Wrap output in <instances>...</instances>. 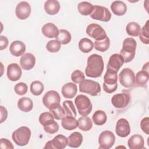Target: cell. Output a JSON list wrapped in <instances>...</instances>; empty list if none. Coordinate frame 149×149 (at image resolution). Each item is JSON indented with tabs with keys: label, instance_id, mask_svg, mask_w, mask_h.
<instances>
[{
	"label": "cell",
	"instance_id": "cell-1",
	"mask_svg": "<svg viewBox=\"0 0 149 149\" xmlns=\"http://www.w3.org/2000/svg\"><path fill=\"white\" fill-rule=\"evenodd\" d=\"M104 68V63L102 57L100 55L94 54L87 58L85 73L87 76L90 77H99L103 72Z\"/></svg>",
	"mask_w": 149,
	"mask_h": 149
},
{
	"label": "cell",
	"instance_id": "cell-2",
	"mask_svg": "<svg viewBox=\"0 0 149 149\" xmlns=\"http://www.w3.org/2000/svg\"><path fill=\"white\" fill-rule=\"evenodd\" d=\"M137 42L136 40L129 37L125 38L122 44V48L120 51V55L122 56L124 63H128L132 61L135 55Z\"/></svg>",
	"mask_w": 149,
	"mask_h": 149
},
{
	"label": "cell",
	"instance_id": "cell-3",
	"mask_svg": "<svg viewBox=\"0 0 149 149\" xmlns=\"http://www.w3.org/2000/svg\"><path fill=\"white\" fill-rule=\"evenodd\" d=\"M31 134V130L28 127L22 126L12 133V138L17 146H24L29 143Z\"/></svg>",
	"mask_w": 149,
	"mask_h": 149
},
{
	"label": "cell",
	"instance_id": "cell-4",
	"mask_svg": "<svg viewBox=\"0 0 149 149\" xmlns=\"http://www.w3.org/2000/svg\"><path fill=\"white\" fill-rule=\"evenodd\" d=\"M103 89L107 93H112L115 91L118 87L117 72L107 69L104 77Z\"/></svg>",
	"mask_w": 149,
	"mask_h": 149
},
{
	"label": "cell",
	"instance_id": "cell-5",
	"mask_svg": "<svg viewBox=\"0 0 149 149\" xmlns=\"http://www.w3.org/2000/svg\"><path fill=\"white\" fill-rule=\"evenodd\" d=\"M74 104L79 113L82 116H86L91 112L93 108L91 102L90 100L84 95H78L75 98Z\"/></svg>",
	"mask_w": 149,
	"mask_h": 149
},
{
	"label": "cell",
	"instance_id": "cell-6",
	"mask_svg": "<svg viewBox=\"0 0 149 149\" xmlns=\"http://www.w3.org/2000/svg\"><path fill=\"white\" fill-rule=\"evenodd\" d=\"M79 91L91 96H96L101 92L100 84L91 80H84L79 84Z\"/></svg>",
	"mask_w": 149,
	"mask_h": 149
},
{
	"label": "cell",
	"instance_id": "cell-7",
	"mask_svg": "<svg viewBox=\"0 0 149 149\" xmlns=\"http://www.w3.org/2000/svg\"><path fill=\"white\" fill-rule=\"evenodd\" d=\"M42 102L49 109H53L60 105L61 97L59 93L55 90L47 91L42 97Z\"/></svg>",
	"mask_w": 149,
	"mask_h": 149
},
{
	"label": "cell",
	"instance_id": "cell-8",
	"mask_svg": "<svg viewBox=\"0 0 149 149\" xmlns=\"http://www.w3.org/2000/svg\"><path fill=\"white\" fill-rule=\"evenodd\" d=\"M119 80L120 84L126 88H129L135 84V75L133 71L129 68L123 69L119 74Z\"/></svg>",
	"mask_w": 149,
	"mask_h": 149
},
{
	"label": "cell",
	"instance_id": "cell-9",
	"mask_svg": "<svg viewBox=\"0 0 149 149\" xmlns=\"http://www.w3.org/2000/svg\"><path fill=\"white\" fill-rule=\"evenodd\" d=\"M90 17L94 20L107 22L111 20V13L108 8L104 6L94 5L93 10L90 15Z\"/></svg>",
	"mask_w": 149,
	"mask_h": 149
},
{
	"label": "cell",
	"instance_id": "cell-10",
	"mask_svg": "<svg viewBox=\"0 0 149 149\" xmlns=\"http://www.w3.org/2000/svg\"><path fill=\"white\" fill-rule=\"evenodd\" d=\"M115 136L114 134L109 130H105L101 132L98 137L99 148L109 149L114 144Z\"/></svg>",
	"mask_w": 149,
	"mask_h": 149
},
{
	"label": "cell",
	"instance_id": "cell-11",
	"mask_svg": "<svg viewBox=\"0 0 149 149\" xmlns=\"http://www.w3.org/2000/svg\"><path fill=\"white\" fill-rule=\"evenodd\" d=\"M86 33L89 37L97 41L102 40L107 37L104 29L100 24L95 23H91L87 26Z\"/></svg>",
	"mask_w": 149,
	"mask_h": 149
},
{
	"label": "cell",
	"instance_id": "cell-12",
	"mask_svg": "<svg viewBox=\"0 0 149 149\" xmlns=\"http://www.w3.org/2000/svg\"><path fill=\"white\" fill-rule=\"evenodd\" d=\"M130 97L128 93H122L113 95L111 99L112 104L116 108H124L130 102Z\"/></svg>",
	"mask_w": 149,
	"mask_h": 149
},
{
	"label": "cell",
	"instance_id": "cell-13",
	"mask_svg": "<svg viewBox=\"0 0 149 149\" xmlns=\"http://www.w3.org/2000/svg\"><path fill=\"white\" fill-rule=\"evenodd\" d=\"M68 145V138L63 134H58L54 138L48 141L44 146V148L63 149Z\"/></svg>",
	"mask_w": 149,
	"mask_h": 149
},
{
	"label": "cell",
	"instance_id": "cell-14",
	"mask_svg": "<svg viewBox=\"0 0 149 149\" xmlns=\"http://www.w3.org/2000/svg\"><path fill=\"white\" fill-rule=\"evenodd\" d=\"M130 126L129 122L125 118L119 119L116 124L115 132L120 137H126L130 133Z\"/></svg>",
	"mask_w": 149,
	"mask_h": 149
},
{
	"label": "cell",
	"instance_id": "cell-15",
	"mask_svg": "<svg viewBox=\"0 0 149 149\" xmlns=\"http://www.w3.org/2000/svg\"><path fill=\"white\" fill-rule=\"evenodd\" d=\"M15 13L17 17L20 20H24L28 18L31 13V6L30 4L26 1L19 2L16 5Z\"/></svg>",
	"mask_w": 149,
	"mask_h": 149
},
{
	"label": "cell",
	"instance_id": "cell-16",
	"mask_svg": "<svg viewBox=\"0 0 149 149\" xmlns=\"http://www.w3.org/2000/svg\"><path fill=\"white\" fill-rule=\"evenodd\" d=\"M123 63L124 60L122 56L119 54H113L109 59L107 65V69L118 72Z\"/></svg>",
	"mask_w": 149,
	"mask_h": 149
},
{
	"label": "cell",
	"instance_id": "cell-17",
	"mask_svg": "<svg viewBox=\"0 0 149 149\" xmlns=\"http://www.w3.org/2000/svg\"><path fill=\"white\" fill-rule=\"evenodd\" d=\"M22 74V71L20 66L16 63L9 64L7 67L8 78L13 81H16L20 79Z\"/></svg>",
	"mask_w": 149,
	"mask_h": 149
},
{
	"label": "cell",
	"instance_id": "cell-18",
	"mask_svg": "<svg viewBox=\"0 0 149 149\" xmlns=\"http://www.w3.org/2000/svg\"><path fill=\"white\" fill-rule=\"evenodd\" d=\"M36 63V58L31 53L24 54L20 58V64L21 67L26 70H29L34 68Z\"/></svg>",
	"mask_w": 149,
	"mask_h": 149
},
{
	"label": "cell",
	"instance_id": "cell-19",
	"mask_svg": "<svg viewBox=\"0 0 149 149\" xmlns=\"http://www.w3.org/2000/svg\"><path fill=\"white\" fill-rule=\"evenodd\" d=\"M9 51L12 55L18 57L23 55L26 51V45L21 41L16 40L13 41L9 47Z\"/></svg>",
	"mask_w": 149,
	"mask_h": 149
},
{
	"label": "cell",
	"instance_id": "cell-20",
	"mask_svg": "<svg viewBox=\"0 0 149 149\" xmlns=\"http://www.w3.org/2000/svg\"><path fill=\"white\" fill-rule=\"evenodd\" d=\"M127 144L130 149H142L144 148V140L141 135L136 134L129 139Z\"/></svg>",
	"mask_w": 149,
	"mask_h": 149
},
{
	"label": "cell",
	"instance_id": "cell-21",
	"mask_svg": "<svg viewBox=\"0 0 149 149\" xmlns=\"http://www.w3.org/2000/svg\"><path fill=\"white\" fill-rule=\"evenodd\" d=\"M41 31L44 36L49 38H52L57 37L59 30L54 23H48L42 27Z\"/></svg>",
	"mask_w": 149,
	"mask_h": 149
},
{
	"label": "cell",
	"instance_id": "cell-22",
	"mask_svg": "<svg viewBox=\"0 0 149 149\" xmlns=\"http://www.w3.org/2000/svg\"><path fill=\"white\" fill-rule=\"evenodd\" d=\"M77 91V87L74 83H68L64 84L61 90L63 96L66 98H73Z\"/></svg>",
	"mask_w": 149,
	"mask_h": 149
},
{
	"label": "cell",
	"instance_id": "cell-23",
	"mask_svg": "<svg viewBox=\"0 0 149 149\" xmlns=\"http://www.w3.org/2000/svg\"><path fill=\"white\" fill-rule=\"evenodd\" d=\"M44 10L49 15H55L60 9L59 2L56 0H48L44 3Z\"/></svg>",
	"mask_w": 149,
	"mask_h": 149
},
{
	"label": "cell",
	"instance_id": "cell-24",
	"mask_svg": "<svg viewBox=\"0 0 149 149\" xmlns=\"http://www.w3.org/2000/svg\"><path fill=\"white\" fill-rule=\"evenodd\" d=\"M83 139V136L80 133L74 132L68 137V145L72 148H78L81 146Z\"/></svg>",
	"mask_w": 149,
	"mask_h": 149
},
{
	"label": "cell",
	"instance_id": "cell-25",
	"mask_svg": "<svg viewBox=\"0 0 149 149\" xmlns=\"http://www.w3.org/2000/svg\"><path fill=\"white\" fill-rule=\"evenodd\" d=\"M111 9L115 15L123 16L127 11V6L123 1H115L111 3Z\"/></svg>",
	"mask_w": 149,
	"mask_h": 149
},
{
	"label": "cell",
	"instance_id": "cell-26",
	"mask_svg": "<svg viewBox=\"0 0 149 149\" xmlns=\"http://www.w3.org/2000/svg\"><path fill=\"white\" fill-rule=\"evenodd\" d=\"M61 125L64 129L72 130L77 127V120L74 116L66 115L62 119Z\"/></svg>",
	"mask_w": 149,
	"mask_h": 149
},
{
	"label": "cell",
	"instance_id": "cell-27",
	"mask_svg": "<svg viewBox=\"0 0 149 149\" xmlns=\"http://www.w3.org/2000/svg\"><path fill=\"white\" fill-rule=\"evenodd\" d=\"M17 107L20 111L24 112H28L33 109V102L32 100L28 97H22L17 102Z\"/></svg>",
	"mask_w": 149,
	"mask_h": 149
},
{
	"label": "cell",
	"instance_id": "cell-28",
	"mask_svg": "<svg viewBox=\"0 0 149 149\" xmlns=\"http://www.w3.org/2000/svg\"><path fill=\"white\" fill-rule=\"evenodd\" d=\"M92 126L93 122L89 117L81 116L77 120V127L83 131H88L92 128Z\"/></svg>",
	"mask_w": 149,
	"mask_h": 149
},
{
	"label": "cell",
	"instance_id": "cell-29",
	"mask_svg": "<svg viewBox=\"0 0 149 149\" xmlns=\"http://www.w3.org/2000/svg\"><path fill=\"white\" fill-rule=\"evenodd\" d=\"M93 122L98 126H101L105 123L107 120V116L105 112L102 110L96 111L92 116Z\"/></svg>",
	"mask_w": 149,
	"mask_h": 149
},
{
	"label": "cell",
	"instance_id": "cell-30",
	"mask_svg": "<svg viewBox=\"0 0 149 149\" xmlns=\"http://www.w3.org/2000/svg\"><path fill=\"white\" fill-rule=\"evenodd\" d=\"M77 10L81 15H90L93 10V5L88 2H81L77 5Z\"/></svg>",
	"mask_w": 149,
	"mask_h": 149
},
{
	"label": "cell",
	"instance_id": "cell-31",
	"mask_svg": "<svg viewBox=\"0 0 149 149\" xmlns=\"http://www.w3.org/2000/svg\"><path fill=\"white\" fill-rule=\"evenodd\" d=\"M78 46L79 49L82 52L88 53L93 49L94 44L91 40L87 38H83L79 42Z\"/></svg>",
	"mask_w": 149,
	"mask_h": 149
},
{
	"label": "cell",
	"instance_id": "cell-32",
	"mask_svg": "<svg viewBox=\"0 0 149 149\" xmlns=\"http://www.w3.org/2000/svg\"><path fill=\"white\" fill-rule=\"evenodd\" d=\"M126 31L128 35L132 37H137L141 31L140 26L136 22H129L126 27Z\"/></svg>",
	"mask_w": 149,
	"mask_h": 149
},
{
	"label": "cell",
	"instance_id": "cell-33",
	"mask_svg": "<svg viewBox=\"0 0 149 149\" xmlns=\"http://www.w3.org/2000/svg\"><path fill=\"white\" fill-rule=\"evenodd\" d=\"M55 38L61 44L65 45L70 42L72 39V36L68 30L65 29H61L59 31L58 35Z\"/></svg>",
	"mask_w": 149,
	"mask_h": 149
},
{
	"label": "cell",
	"instance_id": "cell-34",
	"mask_svg": "<svg viewBox=\"0 0 149 149\" xmlns=\"http://www.w3.org/2000/svg\"><path fill=\"white\" fill-rule=\"evenodd\" d=\"M110 45V40L108 36L102 40H95L94 43V47L97 51L105 52L107 51Z\"/></svg>",
	"mask_w": 149,
	"mask_h": 149
},
{
	"label": "cell",
	"instance_id": "cell-35",
	"mask_svg": "<svg viewBox=\"0 0 149 149\" xmlns=\"http://www.w3.org/2000/svg\"><path fill=\"white\" fill-rule=\"evenodd\" d=\"M148 72L142 70L137 73L135 77V82L139 86H144L148 82Z\"/></svg>",
	"mask_w": 149,
	"mask_h": 149
},
{
	"label": "cell",
	"instance_id": "cell-36",
	"mask_svg": "<svg viewBox=\"0 0 149 149\" xmlns=\"http://www.w3.org/2000/svg\"><path fill=\"white\" fill-rule=\"evenodd\" d=\"M148 23L149 20H147L145 25L141 28L139 34L140 40L145 44H148L149 43V30H148Z\"/></svg>",
	"mask_w": 149,
	"mask_h": 149
},
{
	"label": "cell",
	"instance_id": "cell-37",
	"mask_svg": "<svg viewBox=\"0 0 149 149\" xmlns=\"http://www.w3.org/2000/svg\"><path fill=\"white\" fill-rule=\"evenodd\" d=\"M44 89V85L40 81H34L30 85V91L34 95H41Z\"/></svg>",
	"mask_w": 149,
	"mask_h": 149
},
{
	"label": "cell",
	"instance_id": "cell-38",
	"mask_svg": "<svg viewBox=\"0 0 149 149\" xmlns=\"http://www.w3.org/2000/svg\"><path fill=\"white\" fill-rule=\"evenodd\" d=\"M63 107L65 109L66 115L72 116L76 117V111L74 108L73 102L72 101L66 100L63 102Z\"/></svg>",
	"mask_w": 149,
	"mask_h": 149
},
{
	"label": "cell",
	"instance_id": "cell-39",
	"mask_svg": "<svg viewBox=\"0 0 149 149\" xmlns=\"http://www.w3.org/2000/svg\"><path fill=\"white\" fill-rule=\"evenodd\" d=\"M61 48V44L56 40H52L49 41L47 45L46 48L50 52H57Z\"/></svg>",
	"mask_w": 149,
	"mask_h": 149
},
{
	"label": "cell",
	"instance_id": "cell-40",
	"mask_svg": "<svg viewBox=\"0 0 149 149\" xmlns=\"http://www.w3.org/2000/svg\"><path fill=\"white\" fill-rule=\"evenodd\" d=\"M44 131L48 134H54L59 130V125L54 120L43 126Z\"/></svg>",
	"mask_w": 149,
	"mask_h": 149
},
{
	"label": "cell",
	"instance_id": "cell-41",
	"mask_svg": "<svg viewBox=\"0 0 149 149\" xmlns=\"http://www.w3.org/2000/svg\"><path fill=\"white\" fill-rule=\"evenodd\" d=\"M49 112L52 114L54 118L56 120L62 119L66 115L64 108H63L60 105L56 108L49 109Z\"/></svg>",
	"mask_w": 149,
	"mask_h": 149
},
{
	"label": "cell",
	"instance_id": "cell-42",
	"mask_svg": "<svg viewBox=\"0 0 149 149\" xmlns=\"http://www.w3.org/2000/svg\"><path fill=\"white\" fill-rule=\"evenodd\" d=\"M71 79L74 83L80 84L85 80V76L83 72L77 69L72 72L71 74Z\"/></svg>",
	"mask_w": 149,
	"mask_h": 149
},
{
	"label": "cell",
	"instance_id": "cell-43",
	"mask_svg": "<svg viewBox=\"0 0 149 149\" xmlns=\"http://www.w3.org/2000/svg\"><path fill=\"white\" fill-rule=\"evenodd\" d=\"M54 120V117L50 112H43L39 116V122L42 126H44Z\"/></svg>",
	"mask_w": 149,
	"mask_h": 149
},
{
	"label": "cell",
	"instance_id": "cell-44",
	"mask_svg": "<svg viewBox=\"0 0 149 149\" xmlns=\"http://www.w3.org/2000/svg\"><path fill=\"white\" fill-rule=\"evenodd\" d=\"M28 87L24 83L20 82L17 83L14 87V90L15 93L20 95H23L27 92Z\"/></svg>",
	"mask_w": 149,
	"mask_h": 149
},
{
	"label": "cell",
	"instance_id": "cell-45",
	"mask_svg": "<svg viewBox=\"0 0 149 149\" xmlns=\"http://www.w3.org/2000/svg\"><path fill=\"white\" fill-rule=\"evenodd\" d=\"M140 127L144 133L147 134H149V118L148 117L144 118L140 122Z\"/></svg>",
	"mask_w": 149,
	"mask_h": 149
},
{
	"label": "cell",
	"instance_id": "cell-46",
	"mask_svg": "<svg viewBox=\"0 0 149 149\" xmlns=\"http://www.w3.org/2000/svg\"><path fill=\"white\" fill-rule=\"evenodd\" d=\"M0 148L13 149L14 147L10 141H9L8 139L2 138L0 139Z\"/></svg>",
	"mask_w": 149,
	"mask_h": 149
},
{
	"label": "cell",
	"instance_id": "cell-47",
	"mask_svg": "<svg viewBox=\"0 0 149 149\" xmlns=\"http://www.w3.org/2000/svg\"><path fill=\"white\" fill-rule=\"evenodd\" d=\"M8 38L3 36H0V49L3 50L7 48L8 45Z\"/></svg>",
	"mask_w": 149,
	"mask_h": 149
},
{
	"label": "cell",
	"instance_id": "cell-48",
	"mask_svg": "<svg viewBox=\"0 0 149 149\" xmlns=\"http://www.w3.org/2000/svg\"><path fill=\"white\" fill-rule=\"evenodd\" d=\"M0 109H1V123H2L7 118L8 111L2 105L0 106Z\"/></svg>",
	"mask_w": 149,
	"mask_h": 149
},
{
	"label": "cell",
	"instance_id": "cell-49",
	"mask_svg": "<svg viewBox=\"0 0 149 149\" xmlns=\"http://www.w3.org/2000/svg\"><path fill=\"white\" fill-rule=\"evenodd\" d=\"M142 70L148 72V62H147L146 64L144 65Z\"/></svg>",
	"mask_w": 149,
	"mask_h": 149
}]
</instances>
